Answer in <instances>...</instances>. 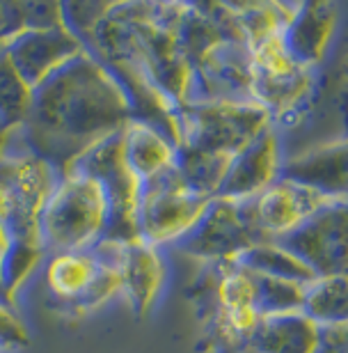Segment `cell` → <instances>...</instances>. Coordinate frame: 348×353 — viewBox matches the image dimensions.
I'll return each instance as SVG.
<instances>
[{
  "label": "cell",
  "instance_id": "cell-5",
  "mask_svg": "<svg viewBox=\"0 0 348 353\" xmlns=\"http://www.w3.org/2000/svg\"><path fill=\"white\" fill-rule=\"evenodd\" d=\"M213 197L190 188L179 168L142 181L136 207V236L149 245H176L207 214Z\"/></svg>",
  "mask_w": 348,
  "mask_h": 353
},
{
  "label": "cell",
  "instance_id": "cell-12",
  "mask_svg": "<svg viewBox=\"0 0 348 353\" xmlns=\"http://www.w3.org/2000/svg\"><path fill=\"white\" fill-rule=\"evenodd\" d=\"M278 243L303 259L316 278L348 273V200L332 202Z\"/></svg>",
  "mask_w": 348,
  "mask_h": 353
},
{
  "label": "cell",
  "instance_id": "cell-19",
  "mask_svg": "<svg viewBox=\"0 0 348 353\" xmlns=\"http://www.w3.org/2000/svg\"><path fill=\"white\" fill-rule=\"evenodd\" d=\"M245 347L252 353H318L323 328L305 312L264 316Z\"/></svg>",
  "mask_w": 348,
  "mask_h": 353
},
{
  "label": "cell",
  "instance_id": "cell-1",
  "mask_svg": "<svg viewBox=\"0 0 348 353\" xmlns=\"http://www.w3.org/2000/svg\"><path fill=\"white\" fill-rule=\"evenodd\" d=\"M136 103L124 83L92 51H83L34 90L21 147L51 161L65 174L76 161L117 136ZM10 138V136H5Z\"/></svg>",
  "mask_w": 348,
  "mask_h": 353
},
{
  "label": "cell",
  "instance_id": "cell-15",
  "mask_svg": "<svg viewBox=\"0 0 348 353\" xmlns=\"http://www.w3.org/2000/svg\"><path fill=\"white\" fill-rule=\"evenodd\" d=\"M284 161L287 159L282 157V143L273 124L234 159L216 197L236 202L254 200L280 179Z\"/></svg>",
  "mask_w": 348,
  "mask_h": 353
},
{
  "label": "cell",
  "instance_id": "cell-2",
  "mask_svg": "<svg viewBox=\"0 0 348 353\" xmlns=\"http://www.w3.org/2000/svg\"><path fill=\"white\" fill-rule=\"evenodd\" d=\"M273 124L259 101L181 103L172 117L181 176L197 193L216 197L234 159Z\"/></svg>",
  "mask_w": 348,
  "mask_h": 353
},
{
  "label": "cell",
  "instance_id": "cell-13",
  "mask_svg": "<svg viewBox=\"0 0 348 353\" xmlns=\"http://www.w3.org/2000/svg\"><path fill=\"white\" fill-rule=\"evenodd\" d=\"M332 202L339 200L300 181L280 176L271 188L250 200V211L261 236L266 241H280Z\"/></svg>",
  "mask_w": 348,
  "mask_h": 353
},
{
  "label": "cell",
  "instance_id": "cell-20",
  "mask_svg": "<svg viewBox=\"0 0 348 353\" xmlns=\"http://www.w3.org/2000/svg\"><path fill=\"white\" fill-rule=\"evenodd\" d=\"M337 7L330 3H307L300 5L294 23L289 26L287 46L305 67L314 69L325 58L330 41L337 28Z\"/></svg>",
  "mask_w": 348,
  "mask_h": 353
},
{
  "label": "cell",
  "instance_id": "cell-25",
  "mask_svg": "<svg viewBox=\"0 0 348 353\" xmlns=\"http://www.w3.org/2000/svg\"><path fill=\"white\" fill-rule=\"evenodd\" d=\"M318 353H348V326L323 330V347Z\"/></svg>",
  "mask_w": 348,
  "mask_h": 353
},
{
  "label": "cell",
  "instance_id": "cell-14",
  "mask_svg": "<svg viewBox=\"0 0 348 353\" xmlns=\"http://www.w3.org/2000/svg\"><path fill=\"white\" fill-rule=\"evenodd\" d=\"M103 245L119 275L122 296L129 303V307L138 316L149 314L156 301L161 299L167 280V266L161 255V248L140 241V239H131V241L103 239Z\"/></svg>",
  "mask_w": 348,
  "mask_h": 353
},
{
  "label": "cell",
  "instance_id": "cell-24",
  "mask_svg": "<svg viewBox=\"0 0 348 353\" xmlns=\"http://www.w3.org/2000/svg\"><path fill=\"white\" fill-rule=\"evenodd\" d=\"M34 90L3 60V124L5 136L23 129L32 108Z\"/></svg>",
  "mask_w": 348,
  "mask_h": 353
},
{
  "label": "cell",
  "instance_id": "cell-8",
  "mask_svg": "<svg viewBox=\"0 0 348 353\" xmlns=\"http://www.w3.org/2000/svg\"><path fill=\"white\" fill-rule=\"evenodd\" d=\"M250 51L254 99L271 110L275 124L282 117L296 115L314 85V69L305 67L291 53L284 34L261 41Z\"/></svg>",
  "mask_w": 348,
  "mask_h": 353
},
{
  "label": "cell",
  "instance_id": "cell-16",
  "mask_svg": "<svg viewBox=\"0 0 348 353\" xmlns=\"http://www.w3.org/2000/svg\"><path fill=\"white\" fill-rule=\"evenodd\" d=\"M218 303H220V328L229 342H240L245 347L261 323L259 294L254 271L238 262L220 264Z\"/></svg>",
  "mask_w": 348,
  "mask_h": 353
},
{
  "label": "cell",
  "instance_id": "cell-23",
  "mask_svg": "<svg viewBox=\"0 0 348 353\" xmlns=\"http://www.w3.org/2000/svg\"><path fill=\"white\" fill-rule=\"evenodd\" d=\"M254 278H257V294H259V312H261V316L303 312L307 285L280 280V278H271V275H261L257 271H254Z\"/></svg>",
  "mask_w": 348,
  "mask_h": 353
},
{
  "label": "cell",
  "instance_id": "cell-21",
  "mask_svg": "<svg viewBox=\"0 0 348 353\" xmlns=\"http://www.w3.org/2000/svg\"><path fill=\"white\" fill-rule=\"evenodd\" d=\"M303 312L323 330L348 326V273L325 275L307 285Z\"/></svg>",
  "mask_w": 348,
  "mask_h": 353
},
{
  "label": "cell",
  "instance_id": "cell-11",
  "mask_svg": "<svg viewBox=\"0 0 348 353\" xmlns=\"http://www.w3.org/2000/svg\"><path fill=\"white\" fill-rule=\"evenodd\" d=\"M83 51H88V46L65 23L55 28H34L3 39V60L32 90H37Z\"/></svg>",
  "mask_w": 348,
  "mask_h": 353
},
{
  "label": "cell",
  "instance_id": "cell-10",
  "mask_svg": "<svg viewBox=\"0 0 348 353\" xmlns=\"http://www.w3.org/2000/svg\"><path fill=\"white\" fill-rule=\"evenodd\" d=\"M81 170L90 172L101 183L110 200V241H131L136 236V207L140 193V179L126 163L122 131L103 140L94 150L88 152L74 163ZM71 165V168H74Z\"/></svg>",
  "mask_w": 348,
  "mask_h": 353
},
{
  "label": "cell",
  "instance_id": "cell-18",
  "mask_svg": "<svg viewBox=\"0 0 348 353\" xmlns=\"http://www.w3.org/2000/svg\"><path fill=\"white\" fill-rule=\"evenodd\" d=\"M122 145L126 163L140 183L179 168V152L172 136L147 117H133L124 126Z\"/></svg>",
  "mask_w": 348,
  "mask_h": 353
},
{
  "label": "cell",
  "instance_id": "cell-6",
  "mask_svg": "<svg viewBox=\"0 0 348 353\" xmlns=\"http://www.w3.org/2000/svg\"><path fill=\"white\" fill-rule=\"evenodd\" d=\"M44 280L53 299L83 312L101 307L112 296L122 294L119 275L103 241L90 250L48 255Z\"/></svg>",
  "mask_w": 348,
  "mask_h": 353
},
{
  "label": "cell",
  "instance_id": "cell-9",
  "mask_svg": "<svg viewBox=\"0 0 348 353\" xmlns=\"http://www.w3.org/2000/svg\"><path fill=\"white\" fill-rule=\"evenodd\" d=\"M200 101H257L252 51L243 39L227 37L190 62L186 103Z\"/></svg>",
  "mask_w": 348,
  "mask_h": 353
},
{
  "label": "cell",
  "instance_id": "cell-17",
  "mask_svg": "<svg viewBox=\"0 0 348 353\" xmlns=\"http://www.w3.org/2000/svg\"><path fill=\"white\" fill-rule=\"evenodd\" d=\"M282 176L321 190L335 200H348V136L289 157L284 161Z\"/></svg>",
  "mask_w": 348,
  "mask_h": 353
},
{
  "label": "cell",
  "instance_id": "cell-22",
  "mask_svg": "<svg viewBox=\"0 0 348 353\" xmlns=\"http://www.w3.org/2000/svg\"><path fill=\"white\" fill-rule=\"evenodd\" d=\"M236 262L261 275L300 282V285H311L316 280V273L278 241H261L252 250H247L240 259H236Z\"/></svg>",
  "mask_w": 348,
  "mask_h": 353
},
{
  "label": "cell",
  "instance_id": "cell-7",
  "mask_svg": "<svg viewBox=\"0 0 348 353\" xmlns=\"http://www.w3.org/2000/svg\"><path fill=\"white\" fill-rule=\"evenodd\" d=\"M266 241L254 225L250 202L213 197L200 225L176 243V248L204 262L229 264Z\"/></svg>",
  "mask_w": 348,
  "mask_h": 353
},
{
  "label": "cell",
  "instance_id": "cell-4",
  "mask_svg": "<svg viewBox=\"0 0 348 353\" xmlns=\"http://www.w3.org/2000/svg\"><path fill=\"white\" fill-rule=\"evenodd\" d=\"M62 172L51 161L19 147L3 159V252L17 245L39 248V218Z\"/></svg>",
  "mask_w": 348,
  "mask_h": 353
},
{
  "label": "cell",
  "instance_id": "cell-3",
  "mask_svg": "<svg viewBox=\"0 0 348 353\" xmlns=\"http://www.w3.org/2000/svg\"><path fill=\"white\" fill-rule=\"evenodd\" d=\"M110 200L90 172L69 168L39 218V248L44 255L90 250L108 239Z\"/></svg>",
  "mask_w": 348,
  "mask_h": 353
}]
</instances>
